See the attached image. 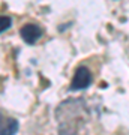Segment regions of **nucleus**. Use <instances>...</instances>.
I'll use <instances>...</instances> for the list:
<instances>
[{"mask_svg":"<svg viewBox=\"0 0 129 135\" xmlns=\"http://www.w3.org/2000/svg\"><path fill=\"white\" fill-rule=\"evenodd\" d=\"M12 24V20L6 15H0V33H3L5 30H8Z\"/></svg>","mask_w":129,"mask_h":135,"instance_id":"20e7f679","label":"nucleus"},{"mask_svg":"<svg viewBox=\"0 0 129 135\" xmlns=\"http://www.w3.org/2000/svg\"><path fill=\"white\" fill-rule=\"evenodd\" d=\"M92 81H93L92 74L86 66L77 68L74 80L71 83V90H83V89H87L92 84Z\"/></svg>","mask_w":129,"mask_h":135,"instance_id":"f257e3e1","label":"nucleus"},{"mask_svg":"<svg viewBox=\"0 0 129 135\" xmlns=\"http://www.w3.org/2000/svg\"><path fill=\"white\" fill-rule=\"evenodd\" d=\"M20 35H21V38H23V41L26 44L33 45V44H36L41 39V36H42V29L38 24H26L21 27Z\"/></svg>","mask_w":129,"mask_h":135,"instance_id":"f03ea898","label":"nucleus"},{"mask_svg":"<svg viewBox=\"0 0 129 135\" xmlns=\"http://www.w3.org/2000/svg\"><path fill=\"white\" fill-rule=\"evenodd\" d=\"M18 131V122L15 119H5L0 113V135H15Z\"/></svg>","mask_w":129,"mask_h":135,"instance_id":"7ed1b4c3","label":"nucleus"}]
</instances>
